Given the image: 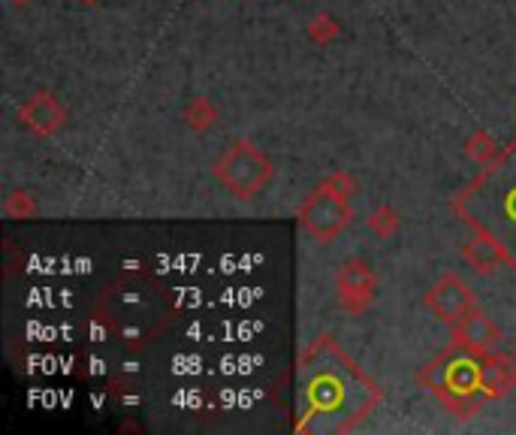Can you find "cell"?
<instances>
[{
	"label": "cell",
	"mask_w": 516,
	"mask_h": 435,
	"mask_svg": "<svg viewBox=\"0 0 516 435\" xmlns=\"http://www.w3.org/2000/svg\"><path fill=\"white\" fill-rule=\"evenodd\" d=\"M296 393V429L323 435L357 429L384 402L378 381L329 333L314 336V342L299 354Z\"/></svg>",
	"instance_id": "obj_1"
},
{
	"label": "cell",
	"mask_w": 516,
	"mask_h": 435,
	"mask_svg": "<svg viewBox=\"0 0 516 435\" xmlns=\"http://www.w3.org/2000/svg\"><path fill=\"white\" fill-rule=\"evenodd\" d=\"M450 212L474 236L501 245L516 272V136L453 197Z\"/></svg>",
	"instance_id": "obj_2"
},
{
	"label": "cell",
	"mask_w": 516,
	"mask_h": 435,
	"mask_svg": "<svg viewBox=\"0 0 516 435\" xmlns=\"http://www.w3.org/2000/svg\"><path fill=\"white\" fill-rule=\"evenodd\" d=\"M169 300H160V294H154V287L142 278L139 290H133L130 278H118L115 287L109 290V297L103 300V324L112 333V339H118V345L136 351L142 345H148V339H154L163 324L169 321Z\"/></svg>",
	"instance_id": "obj_3"
},
{
	"label": "cell",
	"mask_w": 516,
	"mask_h": 435,
	"mask_svg": "<svg viewBox=\"0 0 516 435\" xmlns=\"http://www.w3.org/2000/svg\"><path fill=\"white\" fill-rule=\"evenodd\" d=\"M480 357L483 354H471L459 345H450L444 354H438L420 369L417 381L456 420H471L486 402L483 384H480Z\"/></svg>",
	"instance_id": "obj_4"
},
{
	"label": "cell",
	"mask_w": 516,
	"mask_h": 435,
	"mask_svg": "<svg viewBox=\"0 0 516 435\" xmlns=\"http://www.w3.org/2000/svg\"><path fill=\"white\" fill-rule=\"evenodd\" d=\"M212 176L230 197L257 200L269 188V182L275 176V164L251 139H236L212 164Z\"/></svg>",
	"instance_id": "obj_5"
},
{
	"label": "cell",
	"mask_w": 516,
	"mask_h": 435,
	"mask_svg": "<svg viewBox=\"0 0 516 435\" xmlns=\"http://www.w3.org/2000/svg\"><path fill=\"white\" fill-rule=\"evenodd\" d=\"M299 227L305 230V236H311L320 245L335 242L344 230L354 221V206L351 197H344L341 191H335L326 179L302 200L299 212H296Z\"/></svg>",
	"instance_id": "obj_6"
},
{
	"label": "cell",
	"mask_w": 516,
	"mask_h": 435,
	"mask_svg": "<svg viewBox=\"0 0 516 435\" xmlns=\"http://www.w3.org/2000/svg\"><path fill=\"white\" fill-rule=\"evenodd\" d=\"M335 297L348 315H363L378 300V275L363 257H348L335 272Z\"/></svg>",
	"instance_id": "obj_7"
},
{
	"label": "cell",
	"mask_w": 516,
	"mask_h": 435,
	"mask_svg": "<svg viewBox=\"0 0 516 435\" xmlns=\"http://www.w3.org/2000/svg\"><path fill=\"white\" fill-rule=\"evenodd\" d=\"M426 309L444 321V324H456L462 321L471 309H477V300H474V290L468 287V281L459 275V272H444L429 290H426Z\"/></svg>",
	"instance_id": "obj_8"
},
{
	"label": "cell",
	"mask_w": 516,
	"mask_h": 435,
	"mask_svg": "<svg viewBox=\"0 0 516 435\" xmlns=\"http://www.w3.org/2000/svg\"><path fill=\"white\" fill-rule=\"evenodd\" d=\"M16 118H19V124H22L31 136L49 139V136H55V133H61V130L67 127L70 112H67L64 100H61L55 91L40 88V91H34V94L16 109Z\"/></svg>",
	"instance_id": "obj_9"
},
{
	"label": "cell",
	"mask_w": 516,
	"mask_h": 435,
	"mask_svg": "<svg viewBox=\"0 0 516 435\" xmlns=\"http://www.w3.org/2000/svg\"><path fill=\"white\" fill-rule=\"evenodd\" d=\"M498 342H501V327L480 309H471L462 321L453 324V345L471 354H489L498 348Z\"/></svg>",
	"instance_id": "obj_10"
},
{
	"label": "cell",
	"mask_w": 516,
	"mask_h": 435,
	"mask_svg": "<svg viewBox=\"0 0 516 435\" xmlns=\"http://www.w3.org/2000/svg\"><path fill=\"white\" fill-rule=\"evenodd\" d=\"M480 384L486 402L504 399L516 387V354H498L489 351L480 357Z\"/></svg>",
	"instance_id": "obj_11"
},
{
	"label": "cell",
	"mask_w": 516,
	"mask_h": 435,
	"mask_svg": "<svg viewBox=\"0 0 516 435\" xmlns=\"http://www.w3.org/2000/svg\"><path fill=\"white\" fill-rule=\"evenodd\" d=\"M462 260L477 272V275H495L498 269H510V257L504 254L501 245H495L486 236H474L471 242L462 245Z\"/></svg>",
	"instance_id": "obj_12"
},
{
	"label": "cell",
	"mask_w": 516,
	"mask_h": 435,
	"mask_svg": "<svg viewBox=\"0 0 516 435\" xmlns=\"http://www.w3.org/2000/svg\"><path fill=\"white\" fill-rule=\"evenodd\" d=\"M221 118V109L209 100V97H194L188 100L185 112H182V121L194 130V133H206L218 124Z\"/></svg>",
	"instance_id": "obj_13"
},
{
	"label": "cell",
	"mask_w": 516,
	"mask_h": 435,
	"mask_svg": "<svg viewBox=\"0 0 516 435\" xmlns=\"http://www.w3.org/2000/svg\"><path fill=\"white\" fill-rule=\"evenodd\" d=\"M462 149H465V158H471L477 167H486V164H492L495 158H498V142L492 139V133H486L483 127L480 130H474L468 139H465V145H462Z\"/></svg>",
	"instance_id": "obj_14"
},
{
	"label": "cell",
	"mask_w": 516,
	"mask_h": 435,
	"mask_svg": "<svg viewBox=\"0 0 516 435\" xmlns=\"http://www.w3.org/2000/svg\"><path fill=\"white\" fill-rule=\"evenodd\" d=\"M4 215L10 221H31L40 215V200L25 191V188H13L7 197H4Z\"/></svg>",
	"instance_id": "obj_15"
},
{
	"label": "cell",
	"mask_w": 516,
	"mask_h": 435,
	"mask_svg": "<svg viewBox=\"0 0 516 435\" xmlns=\"http://www.w3.org/2000/svg\"><path fill=\"white\" fill-rule=\"evenodd\" d=\"M369 230L378 236V239H393L399 230H402V215L390 206V203H381L372 215H369Z\"/></svg>",
	"instance_id": "obj_16"
},
{
	"label": "cell",
	"mask_w": 516,
	"mask_h": 435,
	"mask_svg": "<svg viewBox=\"0 0 516 435\" xmlns=\"http://www.w3.org/2000/svg\"><path fill=\"white\" fill-rule=\"evenodd\" d=\"M341 37V25L332 13H320L308 22V40L317 46H329Z\"/></svg>",
	"instance_id": "obj_17"
},
{
	"label": "cell",
	"mask_w": 516,
	"mask_h": 435,
	"mask_svg": "<svg viewBox=\"0 0 516 435\" xmlns=\"http://www.w3.org/2000/svg\"><path fill=\"white\" fill-rule=\"evenodd\" d=\"M326 182L335 188V191H341L344 197H357V191H360V182L354 179V173H348V170H335V173H329L326 176Z\"/></svg>",
	"instance_id": "obj_18"
},
{
	"label": "cell",
	"mask_w": 516,
	"mask_h": 435,
	"mask_svg": "<svg viewBox=\"0 0 516 435\" xmlns=\"http://www.w3.org/2000/svg\"><path fill=\"white\" fill-rule=\"evenodd\" d=\"M79 4H82V7H100L103 0H79Z\"/></svg>",
	"instance_id": "obj_19"
},
{
	"label": "cell",
	"mask_w": 516,
	"mask_h": 435,
	"mask_svg": "<svg viewBox=\"0 0 516 435\" xmlns=\"http://www.w3.org/2000/svg\"><path fill=\"white\" fill-rule=\"evenodd\" d=\"M10 4H16V7H25V4H31V0H10Z\"/></svg>",
	"instance_id": "obj_20"
},
{
	"label": "cell",
	"mask_w": 516,
	"mask_h": 435,
	"mask_svg": "<svg viewBox=\"0 0 516 435\" xmlns=\"http://www.w3.org/2000/svg\"><path fill=\"white\" fill-rule=\"evenodd\" d=\"M513 354H516V351H513Z\"/></svg>",
	"instance_id": "obj_21"
}]
</instances>
